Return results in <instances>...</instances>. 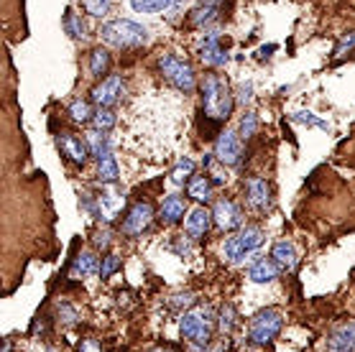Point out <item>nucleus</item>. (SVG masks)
Wrapping results in <instances>:
<instances>
[{"mask_svg": "<svg viewBox=\"0 0 355 352\" xmlns=\"http://www.w3.org/2000/svg\"><path fill=\"white\" fill-rule=\"evenodd\" d=\"M202 105L205 115H210L215 121H227L233 112V95L227 82H223L218 74H207L202 82Z\"/></svg>", "mask_w": 355, "mask_h": 352, "instance_id": "f257e3e1", "label": "nucleus"}, {"mask_svg": "<svg viewBox=\"0 0 355 352\" xmlns=\"http://www.w3.org/2000/svg\"><path fill=\"white\" fill-rule=\"evenodd\" d=\"M212 329H215V314H212L210 306H197V309H189V312L182 314V322H179V332L184 340H189L197 347H205L210 342Z\"/></svg>", "mask_w": 355, "mask_h": 352, "instance_id": "f03ea898", "label": "nucleus"}, {"mask_svg": "<svg viewBox=\"0 0 355 352\" xmlns=\"http://www.w3.org/2000/svg\"><path fill=\"white\" fill-rule=\"evenodd\" d=\"M103 39L107 44H113V46H121V49H130V46H141L148 41V31H146L144 26L133 24V21H110V24L103 26Z\"/></svg>", "mask_w": 355, "mask_h": 352, "instance_id": "7ed1b4c3", "label": "nucleus"}, {"mask_svg": "<svg viewBox=\"0 0 355 352\" xmlns=\"http://www.w3.org/2000/svg\"><path fill=\"white\" fill-rule=\"evenodd\" d=\"M263 243V230L256 227V225H248V227H241L233 238H227L225 245H223V253H225L227 261L233 263H241L253 253Z\"/></svg>", "mask_w": 355, "mask_h": 352, "instance_id": "20e7f679", "label": "nucleus"}, {"mask_svg": "<svg viewBox=\"0 0 355 352\" xmlns=\"http://www.w3.org/2000/svg\"><path fill=\"white\" fill-rule=\"evenodd\" d=\"M284 327V314L279 309H263L253 317L248 337L253 344H268Z\"/></svg>", "mask_w": 355, "mask_h": 352, "instance_id": "39448f33", "label": "nucleus"}, {"mask_svg": "<svg viewBox=\"0 0 355 352\" xmlns=\"http://www.w3.org/2000/svg\"><path fill=\"white\" fill-rule=\"evenodd\" d=\"M159 67H162L164 77H166L177 89H182V92H192L194 89L192 67L184 64L182 59H177L174 54H164L162 59H159Z\"/></svg>", "mask_w": 355, "mask_h": 352, "instance_id": "423d86ee", "label": "nucleus"}, {"mask_svg": "<svg viewBox=\"0 0 355 352\" xmlns=\"http://www.w3.org/2000/svg\"><path fill=\"white\" fill-rule=\"evenodd\" d=\"M243 146H241V136L233 133V130H225L220 133L218 143H215V159L223 164V166H235L241 161Z\"/></svg>", "mask_w": 355, "mask_h": 352, "instance_id": "0eeeda50", "label": "nucleus"}, {"mask_svg": "<svg viewBox=\"0 0 355 352\" xmlns=\"http://www.w3.org/2000/svg\"><path fill=\"white\" fill-rule=\"evenodd\" d=\"M200 59L207 67H225L230 62L227 51L220 44V31H210L200 44Z\"/></svg>", "mask_w": 355, "mask_h": 352, "instance_id": "6e6552de", "label": "nucleus"}, {"mask_svg": "<svg viewBox=\"0 0 355 352\" xmlns=\"http://www.w3.org/2000/svg\"><path fill=\"white\" fill-rule=\"evenodd\" d=\"M151 220H154V207L148 202H138L130 207L128 217L123 220V232L125 235H141L151 225Z\"/></svg>", "mask_w": 355, "mask_h": 352, "instance_id": "1a4fd4ad", "label": "nucleus"}, {"mask_svg": "<svg viewBox=\"0 0 355 352\" xmlns=\"http://www.w3.org/2000/svg\"><path fill=\"white\" fill-rule=\"evenodd\" d=\"M212 220H215V225H218L220 230H235V227H241V222H243L241 209L230 200H220L218 204H215Z\"/></svg>", "mask_w": 355, "mask_h": 352, "instance_id": "9d476101", "label": "nucleus"}, {"mask_svg": "<svg viewBox=\"0 0 355 352\" xmlns=\"http://www.w3.org/2000/svg\"><path fill=\"white\" fill-rule=\"evenodd\" d=\"M123 95V80L121 77H107L92 89V103L100 107H110L118 103V97Z\"/></svg>", "mask_w": 355, "mask_h": 352, "instance_id": "9b49d317", "label": "nucleus"}, {"mask_svg": "<svg viewBox=\"0 0 355 352\" xmlns=\"http://www.w3.org/2000/svg\"><path fill=\"white\" fill-rule=\"evenodd\" d=\"M210 220H212V215L207 212V209L194 207L192 212H189V217L184 220L187 238H192V240H200V238H205V232L210 230Z\"/></svg>", "mask_w": 355, "mask_h": 352, "instance_id": "f8f14e48", "label": "nucleus"}, {"mask_svg": "<svg viewBox=\"0 0 355 352\" xmlns=\"http://www.w3.org/2000/svg\"><path fill=\"white\" fill-rule=\"evenodd\" d=\"M245 192H248L250 207L259 209V212L268 209V204H271V189H268V184L263 182V179H259V176H250L248 184H245Z\"/></svg>", "mask_w": 355, "mask_h": 352, "instance_id": "ddd939ff", "label": "nucleus"}, {"mask_svg": "<svg viewBox=\"0 0 355 352\" xmlns=\"http://www.w3.org/2000/svg\"><path fill=\"white\" fill-rule=\"evenodd\" d=\"M327 352H355V322L340 324L330 337Z\"/></svg>", "mask_w": 355, "mask_h": 352, "instance_id": "4468645a", "label": "nucleus"}, {"mask_svg": "<svg viewBox=\"0 0 355 352\" xmlns=\"http://www.w3.org/2000/svg\"><path fill=\"white\" fill-rule=\"evenodd\" d=\"M95 156H97V174H100V182L115 184V182H118V164H115V159H113L110 146L105 143Z\"/></svg>", "mask_w": 355, "mask_h": 352, "instance_id": "2eb2a0df", "label": "nucleus"}, {"mask_svg": "<svg viewBox=\"0 0 355 352\" xmlns=\"http://www.w3.org/2000/svg\"><path fill=\"white\" fill-rule=\"evenodd\" d=\"M271 258H274V263L279 265L282 271H294V268H297V263H299L297 248H294L289 240L276 243L274 250H271Z\"/></svg>", "mask_w": 355, "mask_h": 352, "instance_id": "dca6fc26", "label": "nucleus"}, {"mask_svg": "<svg viewBox=\"0 0 355 352\" xmlns=\"http://www.w3.org/2000/svg\"><path fill=\"white\" fill-rule=\"evenodd\" d=\"M223 13V0H200V6L192 10V26H207Z\"/></svg>", "mask_w": 355, "mask_h": 352, "instance_id": "f3484780", "label": "nucleus"}, {"mask_svg": "<svg viewBox=\"0 0 355 352\" xmlns=\"http://www.w3.org/2000/svg\"><path fill=\"white\" fill-rule=\"evenodd\" d=\"M59 146H62L64 156H69L74 164H85V161H87L89 148H87V143H85L82 138H77V136H62Z\"/></svg>", "mask_w": 355, "mask_h": 352, "instance_id": "a211bd4d", "label": "nucleus"}, {"mask_svg": "<svg viewBox=\"0 0 355 352\" xmlns=\"http://www.w3.org/2000/svg\"><path fill=\"white\" fill-rule=\"evenodd\" d=\"M248 276L253 283H271V281H276V276H279V265H276L274 261L261 258V261H256V263L250 265Z\"/></svg>", "mask_w": 355, "mask_h": 352, "instance_id": "6ab92c4d", "label": "nucleus"}, {"mask_svg": "<svg viewBox=\"0 0 355 352\" xmlns=\"http://www.w3.org/2000/svg\"><path fill=\"white\" fill-rule=\"evenodd\" d=\"M97 204H100V217L103 220H115L118 217V212L123 209V204H125V197L123 194H118V192H105L100 200H97Z\"/></svg>", "mask_w": 355, "mask_h": 352, "instance_id": "aec40b11", "label": "nucleus"}, {"mask_svg": "<svg viewBox=\"0 0 355 352\" xmlns=\"http://www.w3.org/2000/svg\"><path fill=\"white\" fill-rule=\"evenodd\" d=\"M184 200L179 197V194H169L166 200H164V204H162V220L164 222H169V225H174V222H179L182 217H184Z\"/></svg>", "mask_w": 355, "mask_h": 352, "instance_id": "412c9836", "label": "nucleus"}, {"mask_svg": "<svg viewBox=\"0 0 355 352\" xmlns=\"http://www.w3.org/2000/svg\"><path fill=\"white\" fill-rule=\"evenodd\" d=\"M179 0H130L136 13H162V10L177 8Z\"/></svg>", "mask_w": 355, "mask_h": 352, "instance_id": "4be33fe9", "label": "nucleus"}, {"mask_svg": "<svg viewBox=\"0 0 355 352\" xmlns=\"http://www.w3.org/2000/svg\"><path fill=\"white\" fill-rule=\"evenodd\" d=\"M97 271V258L95 253H89V250H85L82 256H77V261H74L72 265V279H85V276H92V273Z\"/></svg>", "mask_w": 355, "mask_h": 352, "instance_id": "5701e85b", "label": "nucleus"}, {"mask_svg": "<svg viewBox=\"0 0 355 352\" xmlns=\"http://www.w3.org/2000/svg\"><path fill=\"white\" fill-rule=\"evenodd\" d=\"M187 194L197 202H207L212 194V182L207 176H194L192 182H189V186H187Z\"/></svg>", "mask_w": 355, "mask_h": 352, "instance_id": "b1692460", "label": "nucleus"}, {"mask_svg": "<svg viewBox=\"0 0 355 352\" xmlns=\"http://www.w3.org/2000/svg\"><path fill=\"white\" fill-rule=\"evenodd\" d=\"M107 67H110V54H107L105 49H95L89 54V72L95 74V77H103L107 72Z\"/></svg>", "mask_w": 355, "mask_h": 352, "instance_id": "393cba45", "label": "nucleus"}, {"mask_svg": "<svg viewBox=\"0 0 355 352\" xmlns=\"http://www.w3.org/2000/svg\"><path fill=\"white\" fill-rule=\"evenodd\" d=\"M194 174V161H189V159H182L177 164V168L171 171V182L177 186H182L184 182H189V176Z\"/></svg>", "mask_w": 355, "mask_h": 352, "instance_id": "a878e982", "label": "nucleus"}, {"mask_svg": "<svg viewBox=\"0 0 355 352\" xmlns=\"http://www.w3.org/2000/svg\"><path fill=\"white\" fill-rule=\"evenodd\" d=\"M69 112H72V118L77 123H87L95 118V112H92V107H89V103H85V100H77V103L69 105Z\"/></svg>", "mask_w": 355, "mask_h": 352, "instance_id": "bb28decb", "label": "nucleus"}, {"mask_svg": "<svg viewBox=\"0 0 355 352\" xmlns=\"http://www.w3.org/2000/svg\"><path fill=\"white\" fill-rule=\"evenodd\" d=\"M256 130H259V118H256V112H245L241 121V133H238V136H241L243 141H248V138L256 136Z\"/></svg>", "mask_w": 355, "mask_h": 352, "instance_id": "cd10ccee", "label": "nucleus"}, {"mask_svg": "<svg viewBox=\"0 0 355 352\" xmlns=\"http://www.w3.org/2000/svg\"><path fill=\"white\" fill-rule=\"evenodd\" d=\"M92 125H95L97 130H110L115 125V112L107 110V107H100V110L95 112V118H92Z\"/></svg>", "mask_w": 355, "mask_h": 352, "instance_id": "c85d7f7f", "label": "nucleus"}, {"mask_svg": "<svg viewBox=\"0 0 355 352\" xmlns=\"http://www.w3.org/2000/svg\"><path fill=\"white\" fill-rule=\"evenodd\" d=\"M291 121L294 123H302V125H312V128H322V130H330V123H324V121H320V118H315L312 112H294L291 115Z\"/></svg>", "mask_w": 355, "mask_h": 352, "instance_id": "c756f323", "label": "nucleus"}, {"mask_svg": "<svg viewBox=\"0 0 355 352\" xmlns=\"http://www.w3.org/2000/svg\"><path fill=\"white\" fill-rule=\"evenodd\" d=\"M82 6H85V10H87L89 16L103 18L110 10V0H82Z\"/></svg>", "mask_w": 355, "mask_h": 352, "instance_id": "7c9ffc66", "label": "nucleus"}, {"mask_svg": "<svg viewBox=\"0 0 355 352\" xmlns=\"http://www.w3.org/2000/svg\"><path fill=\"white\" fill-rule=\"evenodd\" d=\"M64 26H67V31L72 33L74 39H82V36H85V24H82L80 18H77V13H72V10H67Z\"/></svg>", "mask_w": 355, "mask_h": 352, "instance_id": "2f4dec72", "label": "nucleus"}, {"mask_svg": "<svg viewBox=\"0 0 355 352\" xmlns=\"http://www.w3.org/2000/svg\"><path fill=\"white\" fill-rule=\"evenodd\" d=\"M220 327H223V332L225 335H230L235 327V309L230 304L223 306V312H220Z\"/></svg>", "mask_w": 355, "mask_h": 352, "instance_id": "473e14b6", "label": "nucleus"}, {"mask_svg": "<svg viewBox=\"0 0 355 352\" xmlns=\"http://www.w3.org/2000/svg\"><path fill=\"white\" fill-rule=\"evenodd\" d=\"M118 268H121V258H118V256H105V263H103V268H100V279H110Z\"/></svg>", "mask_w": 355, "mask_h": 352, "instance_id": "72a5a7b5", "label": "nucleus"}, {"mask_svg": "<svg viewBox=\"0 0 355 352\" xmlns=\"http://www.w3.org/2000/svg\"><path fill=\"white\" fill-rule=\"evenodd\" d=\"M355 46V31L347 33V36H343L340 39V44L335 46V59H340V56H345V51H350V49Z\"/></svg>", "mask_w": 355, "mask_h": 352, "instance_id": "f704fd0d", "label": "nucleus"}, {"mask_svg": "<svg viewBox=\"0 0 355 352\" xmlns=\"http://www.w3.org/2000/svg\"><path fill=\"white\" fill-rule=\"evenodd\" d=\"M238 100L243 105H248L253 100V82H243L241 87H238Z\"/></svg>", "mask_w": 355, "mask_h": 352, "instance_id": "c9c22d12", "label": "nucleus"}, {"mask_svg": "<svg viewBox=\"0 0 355 352\" xmlns=\"http://www.w3.org/2000/svg\"><path fill=\"white\" fill-rule=\"evenodd\" d=\"M95 245L97 248H107V245H110V230L95 232Z\"/></svg>", "mask_w": 355, "mask_h": 352, "instance_id": "e433bc0d", "label": "nucleus"}, {"mask_svg": "<svg viewBox=\"0 0 355 352\" xmlns=\"http://www.w3.org/2000/svg\"><path fill=\"white\" fill-rule=\"evenodd\" d=\"M80 352H103V347H100L97 340H82Z\"/></svg>", "mask_w": 355, "mask_h": 352, "instance_id": "4c0bfd02", "label": "nucleus"}, {"mask_svg": "<svg viewBox=\"0 0 355 352\" xmlns=\"http://www.w3.org/2000/svg\"><path fill=\"white\" fill-rule=\"evenodd\" d=\"M59 314H64V322H67V324H74V322H77V314H74L67 304H59Z\"/></svg>", "mask_w": 355, "mask_h": 352, "instance_id": "58836bf2", "label": "nucleus"}, {"mask_svg": "<svg viewBox=\"0 0 355 352\" xmlns=\"http://www.w3.org/2000/svg\"><path fill=\"white\" fill-rule=\"evenodd\" d=\"M151 352H171V350H164V347H156V350H151Z\"/></svg>", "mask_w": 355, "mask_h": 352, "instance_id": "ea45409f", "label": "nucleus"}, {"mask_svg": "<svg viewBox=\"0 0 355 352\" xmlns=\"http://www.w3.org/2000/svg\"><path fill=\"white\" fill-rule=\"evenodd\" d=\"M3 352H10V342H6V347H3Z\"/></svg>", "mask_w": 355, "mask_h": 352, "instance_id": "a19ab883", "label": "nucleus"}]
</instances>
